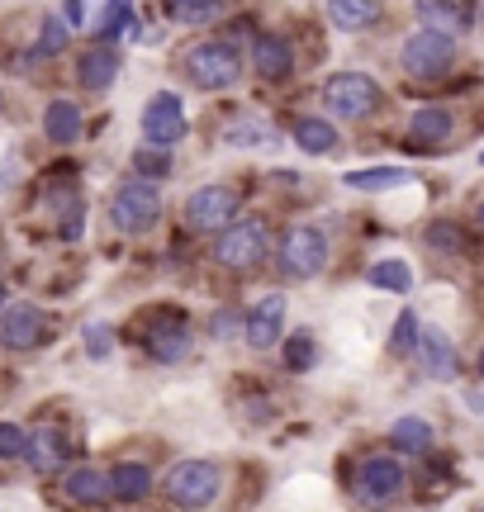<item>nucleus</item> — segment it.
Instances as JSON below:
<instances>
[{"label":"nucleus","instance_id":"1","mask_svg":"<svg viewBox=\"0 0 484 512\" xmlns=\"http://www.w3.org/2000/svg\"><path fill=\"white\" fill-rule=\"evenodd\" d=\"M181 72H186V81L195 86V91H228V86H238L242 57H238L233 43L214 38V43H195V48H186Z\"/></svg>","mask_w":484,"mask_h":512},{"label":"nucleus","instance_id":"2","mask_svg":"<svg viewBox=\"0 0 484 512\" xmlns=\"http://www.w3.org/2000/svg\"><path fill=\"white\" fill-rule=\"evenodd\" d=\"M219 489H224V470L214 460H176L167 470V479H162V494L176 508H190V512L209 508L219 498Z\"/></svg>","mask_w":484,"mask_h":512},{"label":"nucleus","instance_id":"3","mask_svg":"<svg viewBox=\"0 0 484 512\" xmlns=\"http://www.w3.org/2000/svg\"><path fill=\"white\" fill-rule=\"evenodd\" d=\"M380 100H385V95H380V81L366 72H333L323 81V105H328L337 119H347V124L375 114Z\"/></svg>","mask_w":484,"mask_h":512},{"label":"nucleus","instance_id":"4","mask_svg":"<svg viewBox=\"0 0 484 512\" xmlns=\"http://www.w3.org/2000/svg\"><path fill=\"white\" fill-rule=\"evenodd\" d=\"M162 219V195H157V181H124L110 195V223L119 233H148Z\"/></svg>","mask_w":484,"mask_h":512},{"label":"nucleus","instance_id":"5","mask_svg":"<svg viewBox=\"0 0 484 512\" xmlns=\"http://www.w3.org/2000/svg\"><path fill=\"white\" fill-rule=\"evenodd\" d=\"M276 261L290 280H314V275H323V266H328V233L314 228V223H295V228L280 238Z\"/></svg>","mask_w":484,"mask_h":512},{"label":"nucleus","instance_id":"6","mask_svg":"<svg viewBox=\"0 0 484 512\" xmlns=\"http://www.w3.org/2000/svg\"><path fill=\"white\" fill-rule=\"evenodd\" d=\"M399 62H404V72L418 76V81H437V76H447L451 62H456V38L437 34V29H418V34L404 38Z\"/></svg>","mask_w":484,"mask_h":512},{"label":"nucleus","instance_id":"7","mask_svg":"<svg viewBox=\"0 0 484 512\" xmlns=\"http://www.w3.org/2000/svg\"><path fill=\"white\" fill-rule=\"evenodd\" d=\"M266 242H271L266 223L261 219H238L214 238V261L228 266V271H252L261 256H266Z\"/></svg>","mask_w":484,"mask_h":512},{"label":"nucleus","instance_id":"8","mask_svg":"<svg viewBox=\"0 0 484 512\" xmlns=\"http://www.w3.org/2000/svg\"><path fill=\"white\" fill-rule=\"evenodd\" d=\"M404 484H409V475H404V465L394 456H366L356 465L352 489L366 508H385V503H394V498L404 494Z\"/></svg>","mask_w":484,"mask_h":512},{"label":"nucleus","instance_id":"9","mask_svg":"<svg viewBox=\"0 0 484 512\" xmlns=\"http://www.w3.org/2000/svg\"><path fill=\"white\" fill-rule=\"evenodd\" d=\"M233 214H238V190L233 185H200V190H190L186 228H195V233H224Z\"/></svg>","mask_w":484,"mask_h":512},{"label":"nucleus","instance_id":"10","mask_svg":"<svg viewBox=\"0 0 484 512\" xmlns=\"http://www.w3.org/2000/svg\"><path fill=\"white\" fill-rule=\"evenodd\" d=\"M190 347H195V332H190V318L176 309H157L152 313V328H148V356L162 361V366H176L186 361Z\"/></svg>","mask_w":484,"mask_h":512},{"label":"nucleus","instance_id":"11","mask_svg":"<svg viewBox=\"0 0 484 512\" xmlns=\"http://www.w3.org/2000/svg\"><path fill=\"white\" fill-rule=\"evenodd\" d=\"M143 138H148V147H167V152L186 138V110L171 91H157L143 105Z\"/></svg>","mask_w":484,"mask_h":512},{"label":"nucleus","instance_id":"12","mask_svg":"<svg viewBox=\"0 0 484 512\" xmlns=\"http://www.w3.org/2000/svg\"><path fill=\"white\" fill-rule=\"evenodd\" d=\"M280 332H285V294H266L242 318V342L252 351H271L280 342Z\"/></svg>","mask_w":484,"mask_h":512},{"label":"nucleus","instance_id":"13","mask_svg":"<svg viewBox=\"0 0 484 512\" xmlns=\"http://www.w3.org/2000/svg\"><path fill=\"white\" fill-rule=\"evenodd\" d=\"M43 309L38 304H5L0 309V347L5 351H34L43 337Z\"/></svg>","mask_w":484,"mask_h":512},{"label":"nucleus","instance_id":"14","mask_svg":"<svg viewBox=\"0 0 484 512\" xmlns=\"http://www.w3.org/2000/svg\"><path fill=\"white\" fill-rule=\"evenodd\" d=\"M19 460H24L38 479L62 475V470H67V437H62L57 427H34L29 441H24V456Z\"/></svg>","mask_w":484,"mask_h":512},{"label":"nucleus","instance_id":"15","mask_svg":"<svg viewBox=\"0 0 484 512\" xmlns=\"http://www.w3.org/2000/svg\"><path fill=\"white\" fill-rule=\"evenodd\" d=\"M62 494L76 508H105L110 503V470H95V465H76L62 475Z\"/></svg>","mask_w":484,"mask_h":512},{"label":"nucleus","instance_id":"16","mask_svg":"<svg viewBox=\"0 0 484 512\" xmlns=\"http://www.w3.org/2000/svg\"><path fill=\"white\" fill-rule=\"evenodd\" d=\"M413 351L423 356V370L432 380H456L461 361H456V347H451V337L442 328H418V347Z\"/></svg>","mask_w":484,"mask_h":512},{"label":"nucleus","instance_id":"17","mask_svg":"<svg viewBox=\"0 0 484 512\" xmlns=\"http://www.w3.org/2000/svg\"><path fill=\"white\" fill-rule=\"evenodd\" d=\"M252 67H257L261 81H285L295 72V53H290V43L280 34H261L257 48H252Z\"/></svg>","mask_w":484,"mask_h":512},{"label":"nucleus","instance_id":"18","mask_svg":"<svg viewBox=\"0 0 484 512\" xmlns=\"http://www.w3.org/2000/svg\"><path fill=\"white\" fill-rule=\"evenodd\" d=\"M114 76H119V53L114 48H91V53L76 57V81L86 91H110Z\"/></svg>","mask_w":484,"mask_h":512},{"label":"nucleus","instance_id":"19","mask_svg":"<svg viewBox=\"0 0 484 512\" xmlns=\"http://www.w3.org/2000/svg\"><path fill=\"white\" fill-rule=\"evenodd\" d=\"M451 128H456V119H451L447 105H423L409 119V138H413V147H437L451 138Z\"/></svg>","mask_w":484,"mask_h":512},{"label":"nucleus","instance_id":"20","mask_svg":"<svg viewBox=\"0 0 484 512\" xmlns=\"http://www.w3.org/2000/svg\"><path fill=\"white\" fill-rule=\"evenodd\" d=\"M43 133H48V143L72 147L76 138H81V105H76V100H53V105L43 110Z\"/></svg>","mask_w":484,"mask_h":512},{"label":"nucleus","instance_id":"21","mask_svg":"<svg viewBox=\"0 0 484 512\" xmlns=\"http://www.w3.org/2000/svg\"><path fill=\"white\" fill-rule=\"evenodd\" d=\"M110 494L124 498V503H138V498L152 494V470L143 460H119L110 470Z\"/></svg>","mask_w":484,"mask_h":512},{"label":"nucleus","instance_id":"22","mask_svg":"<svg viewBox=\"0 0 484 512\" xmlns=\"http://www.w3.org/2000/svg\"><path fill=\"white\" fill-rule=\"evenodd\" d=\"M375 15H380V5H375V0H328V19H333V29H342V34H361V29H371Z\"/></svg>","mask_w":484,"mask_h":512},{"label":"nucleus","instance_id":"23","mask_svg":"<svg viewBox=\"0 0 484 512\" xmlns=\"http://www.w3.org/2000/svg\"><path fill=\"white\" fill-rule=\"evenodd\" d=\"M295 147L304 152V157H328L337 147V128L328 124V119H314V114H304L295 124Z\"/></svg>","mask_w":484,"mask_h":512},{"label":"nucleus","instance_id":"24","mask_svg":"<svg viewBox=\"0 0 484 512\" xmlns=\"http://www.w3.org/2000/svg\"><path fill=\"white\" fill-rule=\"evenodd\" d=\"M366 280H371L375 290H385V294H409L413 290L409 261H399V256H390V261H375L371 271H366Z\"/></svg>","mask_w":484,"mask_h":512},{"label":"nucleus","instance_id":"25","mask_svg":"<svg viewBox=\"0 0 484 512\" xmlns=\"http://www.w3.org/2000/svg\"><path fill=\"white\" fill-rule=\"evenodd\" d=\"M390 441L404 451V456H423V451L432 446V422H423V418H413L409 413V418H399L390 427Z\"/></svg>","mask_w":484,"mask_h":512},{"label":"nucleus","instance_id":"26","mask_svg":"<svg viewBox=\"0 0 484 512\" xmlns=\"http://www.w3.org/2000/svg\"><path fill=\"white\" fill-rule=\"evenodd\" d=\"M413 181L404 166H371V171H347L342 185H352V190H394V185Z\"/></svg>","mask_w":484,"mask_h":512},{"label":"nucleus","instance_id":"27","mask_svg":"<svg viewBox=\"0 0 484 512\" xmlns=\"http://www.w3.org/2000/svg\"><path fill=\"white\" fill-rule=\"evenodd\" d=\"M418 19H423V29H437V34H461L466 29V15L442 5V0H418Z\"/></svg>","mask_w":484,"mask_h":512},{"label":"nucleus","instance_id":"28","mask_svg":"<svg viewBox=\"0 0 484 512\" xmlns=\"http://www.w3.org/2000/svg\"><path fill=\"white\" fill-rule=\"evenodd\" d=\"M167 10L176 24H209L224 15V0H167Z\"/></svg>","mask_w":484,"mask_h":512},{"label":"nucleus","instance_id":"29","mask_svg":"<svg viewBox=\"0 0 484 512\" xmlns=\"http://www.w3.org/2000/svg\"><path fill=\"white\" fill-rule=\"evenodd\" d=\"M133 171H138V181H167L171 152L167 147H138V152H133Z\"/></svg>","mask_w":484,"mask_h":512},{"label":"nucleus","instance_id":"30","mask_svg":"<svg viewBox=\"0 0 484 512\" xmlns=\"http://www.w3.org/2000/svg\"><path fill=\"white\" fill-rule=\"evenodd\" d=\"M428 247L437 256H461V252H466V233H461L451 219H437L428 228Z\"/></svg>","mask_w":484,"mask_h":512},{"label":"nucleus","instance_id":"31","mask_svg":"<svg viewBox=\"0 0 484 512\" xmlns=\"http://www.w3.org/2000/svg\"><path fill=\"white\" fill-rule=\"evenodd\" d=\"M67 34H72V24H67L62 15H48L43 19V38H38L34 57H57L62 48H67Z\"/></svg>","mask_w":484,"mask_h":512},{"label":"nucleus","instance_id":"32","mask_svg":"<svg viewBox=\"0 0 484 512\" xmlns=\"http://www.w3.org/2000/svg\"><path fill=\"white\" fill-rule=\"evenodd\" d=\"M418 347V313H399V323H394V337H390V351L394 356H409Z\"/></svg>","mask_w":484,"mask_h":512},{"label":"nucleus","instance_id":"33","mask_svg":"<svg viewBox=\"0 0 484 512\" xmlns=\"http://www.w3.org/2000/svg\"><path fill=\"white\" fill-rule=\"evenodd\" d=\"M228 143H233V147H261V143L271 147V143H276V133H271L266 124H233V128H228Z\"/></svg>","mask_w":484,"mask_h":512},{"label":"nucleus","instance_id":"34","mask_svg":"<svg viewBox=\"0 0 484 512\" xmlns=\"http://www.w3.org/2000/svg\"><path fill=\"white\" fill-rule=\"evenodd\" d=\"M309 361H314V337H309V332H295V337L285 342V366H290V370H304Z\"/></svg>","mask_w":484,"mask_h":512},{"label":"nucleus","instance_id":"35","mask_svg":"<svg viewBox=\"0 0 484 512\" xmlns=\"http://www.w3.org/2000/svg\"><path fill=\"white\" fill-rule=\"evenodd\" d=\"M24 441H29V432H24V427H15V422H0V460H19V456H24Z\"/></svg>","mask_w":484,"mask_h":512},{"label":"nucleus","instance_id":"36","mask_svg":"<svg viewBox=\"0 0 484 512\" xmlns=\"http://www.w3.org/2000/svg\"><path fill=\"white\" fill-rule=\"evenodd\" d=\"M110 347H114L110 328H105V323H91V328H86V351H91L95 361H105V356H110Z\"/></svg>","mask_w":484,"mask_h":512},{"label":"nucleus","instance_id":"37","mask_svg":"<svg viewBox=\"0 0 484 512\" xmlns=\"http://www.w3.org/2000/svg\"><path fill=\"white\" fill-rule=\"evenodd\" d=\"M209 328H214V337H219V342H228V337H238V332H242L238 309H219V313H214V323H209Z\"/></svg>","mask_w":484,"mask_h":512},{"label":"nucleus","instance_id":"38","mask_svg":"<svg viewBox=\"0 0 484 512\" xmlns=\"http://www.w3.org/2000/svg\"><path fill=\"white\" fill-rule=\"evenodd\" d=\"M475 223H480V228H484V204H480V209H475Z\"/></svg>","mask_w":484,"mask_h":512},{"label":"nucleus","instance_id":"39","mask_svg":"<svg viewBox=\"0 0 484 512\" xmlns=\"http://www.w3.org/2000/svg\"><path fill=\"white\" fill-rule=\"evenodd\" d=\"M480 375H484V351H480Z\"/></svg>","mask_w":484,"mask_h":512},{"label":"nucleus","instance_id":"40","mask_svg":"<svg viewBox=\"0 0 484 512\" xmlns=\"http://www.w3.org/2000/svg\"><path fill=\"white\" fill-rule=\"evenodd\" d=\"M0 309H5V290H0Z\"/></svg>","mask_w":484,"mask_h":512},{"label":"nucleus","instance_id":"41","mask_svg":"<svg viewBox=\"0 0 484 512\" xmlns=\"http://www.w3.org/2000/svg\"><path fill=\"white\" fill-rule=\"evenodd\" d=\"M480 162H484V152H480Z\"/></svg>","mask_w":484,"mask_h":512}]
</instances>
